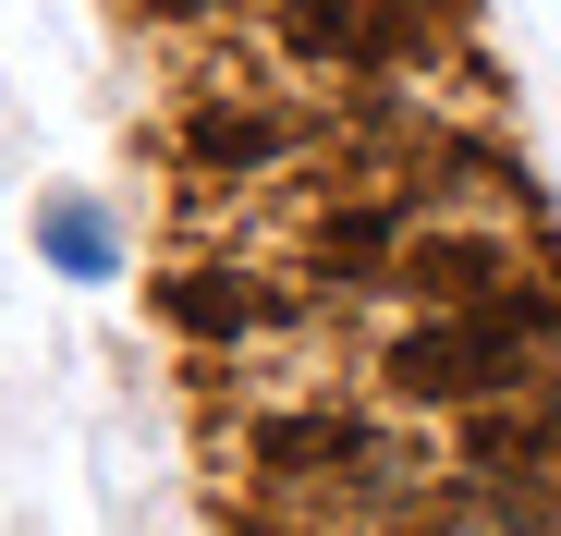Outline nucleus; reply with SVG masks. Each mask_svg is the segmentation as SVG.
Returning a JSON list of instances; mask_svg holds the SVG:
<instances>
[{"mask_svg":"<svg viewBox=\"0 0 561 536\" xmlns=\"http://www.w3.org/2000/svg\"><path fill=\"white\" fill-rule=\"evenodd\" d=\"M403 244H415V232H403V208H342V220L318 232V256H330V268H403Z\"/></svg>","mask_w":561,"mask_h":536,"instance_id":"7","label":"nucleus"},{"mask_svg":"<svg viewBox=\"0 0 561 536\" xmlns=\"http://www.w3.org/2000/svg\"><path fill=\"white\" fill-rule=\"evenodd\" d=\"M183 159H196V171H268V159H294V123H268V110H232V98H208L196 123H183Z\"/></svg>","mask_w":561,"mask_h":536,"instance_id":"4","label":"nucleus"},{"mask_svg":"<svg viewBox=\"0 0 561 536\" xmlns=\"http://www.w3.org/2000/svg\"><path fill=\"white\" fill-rule=\"evenodd\" d=\"M463 452L501 464V476H513V464H525V476H537V464H561V403H489L477 427H463Z\"/></svg>","mask_w":561,"mask_h":536,"instance_id":"6","label":"nucleus"},{"mask_svg":"<svg viewBox=\"0 0 561 536\" xmlns=\"http://www.w3.org/2000/svg\"><path fill=\"white\" fill-rule=\"evenodd\" d=\"M537 341H561V293H525V281H513V293L477 305V317H415V329L391 341L379 378H391L403 403H477V415H489L501 391H537V378H525Z\"/></svg>","mask_w":561,"mask_h":536,"instance_id":"1","label":"nucleus"},{"mask_svg":"<svg viewBox=\"0 0 561 536\" xmlns=\"http://www.w3.org/2000/svg\"><path fill=\"white\" fill-rule=\"evenodd\" d=\"M159 317H171V329H196V341H244L256 317H280V293L232 281V268H183V281L159 293Z\"/></svg>","mask_w":561,"mask_h":536,"instance_id":"3","label":"nucleus"},{"mask_svg":"<svg viewBox=\"0 0 561 536\" xmlns=\"http://www.w3.org/2000/svg\"><path fill=\"white\" fill-rule=\"evenodd\" d=\"M391 281H403L415 305H439V317H477V305L513 293V244H501V232H415Z\"/></svg>","mask_w":561,"mask_h":536,"instance_id":"2","label":"nucleus"},{"mask_svg":"<svg viewBox=\"0 0 561 536\" xmlns=\"http://www.w3.org/2000/svg\"><path fill=\"white\" fill-rule=\"evenodd\" d=\"M354 452H366L354 415H268V427H256V464H268V476H330V464H354Z\"/></svg>","mask_w":561,"mask_h":536,"instance_id":"5","label":"nucleus"}]
</instances>
